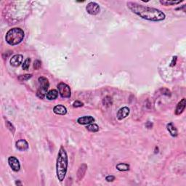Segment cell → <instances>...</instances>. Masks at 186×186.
<instances>
[{
    "mask_svg": "<svg viewBox=\"0 0 186 186\" xmlns=\"http://www.w3.org/2000/svg\"><path fill=\"white\" fill-rule=\"evenodd\" d=\"M127 5L128 8L133 13L145 20L158 22V21L164 20L166 17L165 14L162 11L154 8V7L143 6L137 3L132 2H127Z\"/></svg>",
    "mask_w": 186,
    "mask_h": 186,
    "instance_id": "obj_1",
    "label": "cell"
},
{
    "mask_svg": "<svg viewBox=\"0 0 186 186\" xmlns=\"http://www.w3.org/2000/svg\"><path fill=\"white\" fill-rule=\"evenodd\" d=\"M68 160L67 153L63 147H61L58 154L57 163H56V173L58 179L60 182H63L65 179L68 169Z\"/></svg>",
    "mask_w": 186,
    "mask_h": 186,
    "instance_id": "obj_2",
    "label": "cell"
},
{
    "mask_svg": "<svg viewBox=\"0 0 186 186\" xmlns=\"http://www.w3.org/2000/svg\"><path fill=\"white\" fill-rule=\"evenodd\" d=\"M25 36L24 32L20 28L9 29L5 36V40L9 45H17L23 40Z\"/></svg>",
    "mask_w": 186,
    "mask_h": 186,
    "instance_id": "obj_3",
    "label": "cell"
},
{
    "mask_svg": "<svg viewBox=\"0 0 186 186\" xmlns=\"http://www.w3.org/2000/svg\"><path fill=\"white\" fill-rule=\"evenodd\" d=\"M39 84V88L38 89L37 92H36V95L38 98L40 99H44V97L46 96V92H47L48 89L50 87V83L48 79L46 77L41 76L38 79Z\"/></svg>",
    "mask_w": 186,
    "mask_h": 186,
    "instance_id": "obj_4",
    "label": "cell"
},
{
    "mask_svg": "<svg viewBox=\"0 0 186 186\" xmlns=\"http://www.w3.org/2000/svg\"><path fill=\"white\" fill-rule=\"evenodd\" d=\"M58 92L63 98H69L71 95V90L69 85L63 82L59 83L58 85Z\"/></svg>",
    "mask_w": 186,
    "mask_h": 186,
    "instance_id": "obj_5",
    "label": "cell"
},
{
    "mask_svg": "<svg viewBox=\"0 0 186 186\" xmlns=\"http://www.w3.org/2000/svg\"><path fill=\"white\" fill-rule=\"evenodd\" d=\"M86 10L90 15H95L100 12V6L95 2H90L86 7Z\"/></svg>",
    "mask_w": 186,
    "mask_h": 186,
    "instance_id": "obj_6",
    "label": "cell"
},
{
    "mask_svg": "<svg viewBox=\"0 0 186 186\" xmlns=\"http://www.w3.org/2000/svg\"><path fill=\"white\" fill-rule=\"evenodd\" d=\"M8 163L9 165L10 166L14 172H18L20 169V162L16 157L15 156H10L8 158Z\"/></svg>",
    "mask_w": 186,
    "mask_h": 186,
    "instance_id": "obj_7",
    "label": "cell"
},
{
    "mask_svg": "<svg viewBox=\"0 0 186 186\" xmlns=\"http://www.w3.org/2000/svg\"><path fill=\"white\" fill-rule=\"evenodd\" d=\"M94 121H95V119L91 116H81V117L79 118V119H77V122H78L79 125H90V124H92V122Z\"/></svg>",
    "mask_w": 186,
    "mask_h": 186,
    "instance_id": "obj_8",
    "label": "cell"
},
{
    "mask_svg": "<svg viewBox=\"0 0 186 186\" xmlns=\"http://www.w3.org/2000/svg\"><path fill=\"white\" fill-rule=\"evenodd\" d=\"M130 113V110L128 107H123L118 110L117 112V119L119 120H122L125 119L129 116Z\"/></svg>",
    "mask_w": 186,
    "mask_h": 186,
    "instance_id": "obj_9",
    "label": "cell"
},
{
    "mask_svg": "<svg viewBox=\"0 0 186 186\" xmlns=\"http://www.w3.org/2000/svg\"><path fill=\"white\" fill-rule=\"evenodd\" d=\"M15 146L17 150L20 151H26L28 148V143L26 140L24 139H20L19 140H17L16 143H15Z\"/></svg>",
    "mask_w": 186,
    "mask_h": 186,
    "instance_id": "obj_10",
    "label": "cell"
},
{
    "mask_svg": "<svg viewBox=\"0 0 186 186\" xmlns=\"http://www.w3.org/2000/svg\"><path fill=\"white\" fill-rule=\"evenodd\" d=\"M185 106H186V100L185 98H183L179 102H178L177 107H176L175 111H174L175 115H180L181 113H183L184 110H185Z\"/></svg>",
    "mask_w": 186,
    "mask_h": 186,
    "instance_id": "obj_11",
    "label": "cell"
},
{
    "mask_svg": "<svg viewBox=\"0 0 186 186\" xmlns=\"http://www.w3.org/2000/svg\"><path fill=\"white\" fill-rule=\"evenodd\" d=\"M23 61V55H15L11 58L9 63L10 65L14 67H17L20 65Z\"/></svg>",
    "mask_w": 186,
    "mask_h": 186,
    "instance_id": "obj_12",
    "label": "cell"
},
{
    "mask_svg": "<svg viewBox=\"0 0 186 186\" xmlns=\"http://www.w3.org/2000/svg\"><path fill=\"white\" fill-rule=\"evenodd\" d=\"M87 169V165L86 164H82L79 166L78 172H77V180L78 181H80L84 177Z\"/></svg>",
    "mask_w": 186,
    "mask_h": 186,
    "instance_id": "obj_13",
    "label": "cell"
},
{
    "mask_svg": "<svg viewBox=\"0 0 186 186\" xmlns=\"http://www.w3.org/2000/svg\"><path fill=\"white\" fill-rule=\"evenodd\" d=\"M53 112L57 115H65L67 113V109L63 105H58L53 108Z\"/></svg>",
    "mask_w": 186,
    "mask_h": 186,
    "instance_id": "obj_14",
    "label": "cell"
},
{
    "mask_svg": "<svg viewBox=\"0 0 186 186\" xmlns=\"http://www.w3.org/2000/svg\"><path fill=\"white\" fill-rule=\"evenodd\" d=\"M166 128H167V130L169 131V132L170 133V135H171L172 137L177 136V135H178L177 129V128L174 127L173 124L169 123L168 125H166Z\"/></svg>",
    "mask_w": 186,
    "mask_h": 186,
    "instance_id": "obj_15",
    "label": "cell"
},
{
    "mask_svg": "<svg viewBox=\"0 0 186 186\" xmlns=\"http://www.w3.org/2000/svg\"><path fill=\"white\" fill-rule=\"evenodd\" d=\"M58 96V92L56 90H51L49 92H46V98L47 100H55Z\"/></svg>",
    "mask_w": 186,
    "mask_h": 186,
    "instance_id": "obj_16",
    "label": "cell"
},
{
    "mask_svg": "<svg viewBox=\"0 0 186 186\" xmlns=\"http://www.w3.org/2000/svg\"><path fill=\"white\" fill-rule=\"evenodd\" d=\"M116 169L120 172H126L129 170V165L127 163H119L116 165Z\"/></svg>",
    "mask_w": 186,
    "mask_h": 186,
    "instance_id": "obj_17",
    "label": "cell"
},
{
    "mask_svg": "<svg viewBox=\"0 0 186 186\" xmlns=\"http://www.w3.org/2000/svg\"><path fill=\"white\" fill-rule=\"evenodd\" d=\"M180 2H182V1H169V0H161L160 3L163 5L165 6H169V5H177V4H180Z\"/></svg>",
    "mask_w": 186,
    "mask_h": 186,
    "instance_id": "obj_18",
    "label": "cell"
},
{
    "mask_svg": "<svg viewBox=\"0 0 186 186\" xmlns=\"http://www.w3.org/2000/svg\"><path fill=\"white\" fill-rule=\"evenodd\" d=\"M87 130H89L90 132H97L99 131V127L96 124L92 123L88 125L86 127Z\"/></svg>",
    "mask_w": 186,
    "mask_h": 186,
    "instance_id": "obj_19",
    "label": "cell"
},
{
    "mask_svg": "<svg viewBox=\"0 0 186 186\" xmlns=\"http://www.w3.org/2000/svg\"><path fill=\"white\" fill-rule=\"evenodd\" d=\"M102 103L106 106H110L113 103V100H112V98L110 97L107 96L102 100Z\"/></svg>",
    "mask_w": 186,
    "mask_h": 186,
    "instance_id": "obj_20",
    "label": "cell"
},
{
    "mask_svg": "<svg viewBox=\"0 0 186 186\" xmlns=\"http://www.w3.org/2000/svg\"><path fill=\"white\" fill-rule=\"evenodd\" d=\"M5 125H6V127L8 128V129L12 133H13V134L15 133V127L13 125V124H12L10 121H5Z\"/></svg>",
    "mask_w": 186,
    "mask_h": 186,
    "instance_id": "obj_21",
    "label": "cell"
},
{
    "mask_svg": "<svg viewBox=\"0 0 186 186\" xmlns=\"http://www.w3.org/2000/svg\"><path fill=\"white\" fill-rule=\"evenodd\" d=\"M30 63H31V59L30 58H26V61H24V63L22 65V68L23 70L25 71H27L29 69V66H30Z\"/></svg>",
    "mask_w": 186,
    "mask_h": 186,
    "instance_id": "obj_22",
    "label": "cell"
},
{
    "mask_svg": "<svg viewBox=\"0 0 186 186\" xmlns=\"http://www.w3.org/2000/svg\"><path fill=\"white\" fill-rule=\"evenodd\" d=\"M32 77V74H25V75H20L18 76V80L20 81H24L26 80H28Z\"/></svg>",
    "mask_w": 186,
    "mask_h": 186,
    "instance_id": "obj_23",
    "label": "cell"
},
{
    "mask_svg": "<svg viewBox=\"0 0 186 186\" xmlns=\"http://www.w3.org/2000/svg\"><path fill=\"white\" fill-rule=\"evenodd\" d=\"M83 106H84V103H83V102H81V101H79V100H76V101H75L73 103V106L74 108H80Z\"/></svg>",
    "mask_w": 186,
    "mask_h": 186,
    "instance_id": "obj_24",
    "label": "cell"
},
{
    "mask_svg": "<svg viewBox=\"0 0 186 186\" xmlns=\"http://www.w3.org/2000/svg\"><path fill=\"white\" fill-rule=\"evenodd\" d=\"M40 67H41V62L39 61V60H36V61H35L34 63V68L36 70H37L39 69Z\"/></svg>",
    "mask_w": 186,
    "mask_h": 186,
    "instance_id": "obj_25",
    "label": "cell"
},
{
    "mask_svg": "<svg viewBox=\"0 0 186 186\" xmlns=\"http://www.w3.org/2000/svg\"><path fill=\"white\" fill-rule=\"evenodd\" d=\"M106 180L107 182H113V180H115V177H114V176H113V175H108V176H107V177H106Z\"/></svg>",
    "mask_w": 186,
    "mask_h": 186,
    "instance_id": "obj_26",
    "label": "cell"
},
{
    "mask_svg": "<svg viewBox=\"0 0 186 186\" xmlns=\"http://www.w3.org/2000/svg\"><path fill=\"white\" fill-rule=\"evenodd\" d=\"M177 56H174L173 58H172V61L171 62V63H170V66L173 67V66H174V65H175L176 62H177Z\"/></svg>",
    "mask_w": 186,
    "mask_h": 186,
    "instance_id": "obj_27",
    "label": "cell"
}]
</instances>
